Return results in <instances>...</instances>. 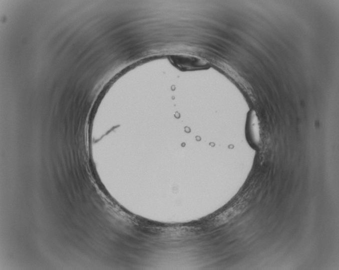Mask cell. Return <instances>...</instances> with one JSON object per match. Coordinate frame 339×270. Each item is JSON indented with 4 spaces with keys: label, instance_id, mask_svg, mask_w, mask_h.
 <instances>
[{
    "label": "cell",
    "instance_id": "obj_1",
    "mask_svg": "<svg viewBox=\"0 0 339 270\" xmlns=\"http://www.w3.org/2000/svg\"><path fill=\"white\" fill-rule=\"evenodd\" d=\"M171 60L176 67L184 70L205 68L207 65L199 58L189 55H176L172 56Z\"/></svg>",
    "mask_w": 339,
    "mask_h": 270
},
{
    "label": "cell",
    "instance_id": "obj_2",
    "mask_svg": "<svg viewBox=\"0 0 339 270\" xmlns=\"http://www.w3.org/2000/svg\"><path fill=\"white\" fill-rule=\"evenodd\" d=\"M240 209L241 208H240V207L232 208L228 209L226 212H224V213L216 217L215 221V224L217 225H221L229 222L237 215L240 213Z\"/></svg>",
    "mask_w": 339,
    "mask_h": 270
}]
</instances>
